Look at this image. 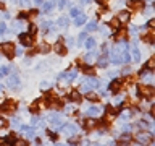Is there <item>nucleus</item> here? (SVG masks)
I'll use <instances>...</instances> for the list:
<instances>
[{"label":"nucleus","instance_id":"12","mask_svg":"<svg viewBox=\"0 0 155 146\" xmlns=\"http://www.w3.org/2000/svg\"><path fill=\"white\" fill-rule=\"evenodd\" d=\"M8 85L12 86V88H18L19 86V78H18V75H12L8 78Z\"/></svg>","mask_w":155,"mask_h":146},{"label":"nucleus","instance_id":"31","mask_svg":"<svg viewBox=\"0 0 155 146\" xmlns=\"http://www.w3.org/2000/svg\"><path fill=\"white\" fill-rule=\"evenodd\" d=\"M82 71H84L86 75H94V68H92V67H84V68H82Z\"/></svg>","mask_w":155,"mask_h":146},{"label":"nucleus","instance_id":"26","mask_svg":"<svg viewBox=\"0 0 155 146\" xmlns=\"http://www.w3.org/2000/svg\"><path fill=\"white\" fill-rule=\"evenodd\" d=\"M58 26H61V28H66V26H68V18L61 16L60 19H58Z\"/></svg>","mask_w":155,"mask_h":146},{"label":"nucleus","instance_id":"44","mask_svg":"<svg viewBox=\"0 0 155 146\" xmlns=\"http://www.w3.org/2000/svg\"><path fill=\"white\" fill-rule=\"evenodd\" d=\"M87 91H91V88L87 86V85H84V86H81V92H87Z\"/></svg>","mask_w":155,"mask_h":146},{"label":"nucleus","instance_id":"28","mask_svg":"<svg viewBox=\"0 0 155 146\" xmlns=\"http://www.w3.org/2000/svg\"><path fill=\"white\" fill-rule=\"evenodd\" d=\"M95 57H97V52H95V50H92L91 54H87V55H86V62H92Z\"/></svg>","mask_w":155,"mask_h":146},{"label":"nucleus","instance_id":"41","mask_svg":"<svg viewBox=\"0 0 155 146\" xmlns=\"http://www.w3.org/2000/svg\"><path fill=\"white\" fill-rule=\"evenodd\" d=\"M5 127H7V120L0 117V128H5Z\"/></svg>","mask_w":155,"mask_h":146},{"label":"nucleus","instance_id":"27","mask_svg":"<svg viewBox=\"0 0 155 146\" xmlns=\"http://www.w3.org/2000/svg\"><path fill=\"white\" fill-rule=\"evenodd\" d=\"M86 29H87V31H95V29H97V23H95V21H91V23H87Z\"/></svg>","mask_w":155,"mask_h":146},{"label":"nucleus","instance_id":"46","mask_svg":"<svg viewBox=\"0 0 155 146\" xmlns=\"http://www.w3.org/2000/svg\"><path fill=\"white\" fill-rule=\"evenodd\" d=\"M120 140H121V141H131V138H129V135H123V136H121Z\"/></svg>","mask_w":155,"mask_h":146},{"label":"nucleus","instance_id":"48","mask_svg":"<svg viewBox=\"0 0 155 146\" xmlns=\"http://www.w3.org/2000/svg\"><path fill=\"white\" fill-rule=\"evenodd\" d=\"M58 5H60V8H63L66 5V0H58Z\"/></svg>","mask_w":155,"mask_h":146},{"label":"nucleus","instance_id":"13","mask_svg":"<svg viewBox=\"0 0 155 146\" xmlns=\"http://www.w3.org/2000/svg\"><path fill=\"white\" fill-rule=\"evenodd\" d=\"M86 97H87L89 101H92V102H99V101H100V96L97 94V92H94V91H87Z\"/></svg>","mask_w":155,"mask_h":146},{"label":"nucleus","instance_id":"1","mask_svg":"<svg viewBox=\"0 0 155 146\" xmlns=\"http://www.w3.org/2000/svg\"><path fill=\"white\" fill-rule=\"evenodd\" d=\"M137 141L142 146H147V144H150L152 143V133H150V131H139L137 133Z\"/></svg>","mask_w":155,"mask_h":146},{"label":"nucleus","instance_id":"23","mask_svg":"<svg viewBox=\"0 0 155 146\" xmlns=\"http://www.w3.org/2000/svg\"><path fill=\"white\" fill-rule=\"evenodd\" d=\"M71 101H74V102H81V94H79V91H71Z\"/></svg>","mask_w":155,"mask_h":146},{"label":"nucleus","instance_id":"25","mask_svg":"<svg viewBox=\"0 0 155 146\" xmlns=\"http://www.w3.org/2000/svg\"><path fill=\"white\" fill-rule=\"evenodd\" d=\"M137 127H139V128H142V130H150V125L145 120H140L139 123H137Z\"/></svg>","mask_w":155,"mask_h":146},{"label":"nucleus","instance_id":"4","mask_svg":"<svg viewBox=\"0 0 155 146\" xmlns=\"http://www.w3.org/2000/svg\"><path fill=\"white\" fill-rule=\"evenodd\" d=\"M139 91H140V94H142L144 97H152L153 96V88L150 85H140Z\"/></svg>","mask_w":155,"mask_h":146},{"label":"nucleus","instance_id":"5","mask_svg":"<svg viewBox=\"0 0 155 146\" xmlns=\"http://www.w3.org/2000/svg\"><path fill=\"white\" fill-rule=\"evenodd\" d=\"M128 7L131 10H134V12H139V10L144 8V0H129Z\"/></svg>","mask_w":155,"mask_h":146},{"label":"nucleus","instance_id":"3","mask_svg":"<svg viewBox=\"0 0 155 146\" xmlns=\"http://www.w3.org/2000/svg\"><path fill=\"white\" fill-rule=\"evenodd\" d=\"M15 109H16V102L12 101V99L5 101L3 104L0 106V110H2V112H13Z\"/></svg>","mask_w":155,"mask_h":146},{"label":"nucleus","instance_id":"58","mask_svg":"<svg viewBox=\"0 0 155 146\" xmlns=\"http://www.w3.org/2000/svg\"><path fill=\"white\" fill-rule=\"evenodd\" d=\"M57 146H65V144H57Z\"/></svg>","mask_w":155,"mask_h":146},{"label":"nucleus","instance_id":"24","mask_svg":"<svg viewBox=\"0 0 155 146\" xmlns=\"http://www.w3.org/2000/svg\"><path fill=\"white\" fill-rule=\"evenodd\" d=\"M86 47H87V49H94V47H95V39H94V37L86 39Z\"/></svg>","mask_w":155,"mask_h":146},{"label":"nucleus","instance_id":"55","mask_svg":"<svg viewBox=\"0 0 155 146\" xmlns=\"http://www.w3.org/2000/svg\"><path fill=\"white\" fill-rule=\"evenodd\" d=\"M81 2H82V3H89L91 0H81Z\"/></svg>","mask_w":155,"mask_h":146},{"label":"nucleus","instance_id":"21","mask_svg":"<svg viewBox=\"0 0 155 146\" xmlns=\"http://www.w3.org/2000/svg\"><path fill=\"white\" fill-rule=\"evenodd\" d=\"M87 86L89 88H99L100 83H99V80H95V78H87Z\"/></svg>","mask_w":155,"mask_h":146},{"label":"nucleus","instance_id":"59","mask_svg":"<svg viewBox=\"0 0 155 146\" xmlns=\"http://www.w3.org/2000/svg\"><path fill=\"white\" fill-rule=\"evenodd\" d=\"M94 146H100V144H94Z\"/></svg>","mask_w":155,"mask_h":146},{"label":"nucleus","instance_id":"54","mask_svg":"<svg viewBox=\"0 0 155 146\" xmlns=\"http://www.w3.org/2000/svg\"><path fill=\"white\" fill-rule=\"evenodd\" d=\"M32 2L36 3V5H42V3H44V0H32Z\"/></svg>","mask_w":155,"mask_h":146},{"label":"nucleus","instance_id":"45","mask_svg":"<svg viewBox=\"0 0 155 146\" xmlns=\"http://www.w3.org/2000/svg\"><path fill=\"white\" fill-rule=\"evenodd\" d=\"M113 106H115V107H116V106H121V97H120V96L115 97V104H113Z\"/></svg>","mask_w":155,"mask_h":146},{"label":"nucleus","instance_id":"19","mask_svg":"<svg viewBox=\"0 0 155 146\" xmlns=\"http://www.w3.org/2000/svg\"><path fill=\"white\" fill-rule=\"evenodd\" d=\"M39 52H42V54H48L52 50V47L48 46V44H39V49H37Z\"/></svg>","mask_w":155,"mask_h":146},{"label":"nucleus","instance_id":"30","mask_svg":"<svg viewBox=\"0 0 155 146\" xmlns=\"http://www.w3.org/2000/svg\"><path fill=\"white\" fill-rule=\"evenodd\" d=\"M107 114H108V117H115L116 114H118V110L113 109V107H108V109H107Z\"/></svg>","mask_w":155,"mask_h":146},{"label":"nucleus","instance_id":"36","mask_svg":"<svg viewBox=\"0 0 155 146\" xmlns=\"http://www.w3.org/2000/svg\"><path fill=\"white\" fill-rule=\"evenodd\" d=\"M144 41H145V42H153V36H152V34H145V36H144Z\"/></svg>","mask_w":155,"mask_h":146},{"label":"nucleus","instance_id":"29","mask_svg":"<svg viewBox=\"0 0 155 146\" xmlns=\"http://www.w3.org/2000/svg\"><path fill=\"white\" fill-rule=\"evenodd\" d=\"M153 67H155V60H153V58H150V60L145 63V70H152Z\"/></svg>","mask_w":155,"mask_h":146},{"label":"nucleus","instance_id":"16","mask_svg":"<svg viewBox=\"0 0 155 146\" xmlns=\"http://www.w3.org/2000/svg\"><path fill=\"white\" fill-rule=\"evenodd\" d=\"M48 120H50V123H53V125H61V117L58 114H52Z\"/></svg>","mask_w":155,"mask_h":146},{"label":"nucleus","instance_id":"2","mask_svg":"<svg viewBox=\"0 0 155 146\" xmlns=\"http://www.w3.org/2000/svg\"><path fill=\"white\" fill-rule=\"evenodd\" d=\"M0 49H2V52H3L7 57H13V54H15L13 42H3L2 46H0Z\"/></svg>","mask_w":155,"mask_h":146},{"label":"nucleus","instance_id":"8","mask_svg":"<svg viewBox=\"0 0 155 146\" xmlns=\"http://www.w3.org/2000/svg\"><path fill=\"white\" fill-rule=\"evenodd\" d=\"M19 41H21V44H23V46H26V47H31L32 46V37L29 36V34L21 33V34H19Z\"/></svg>","mask_w":155,"mask_h":146},{"label":"nucleus","instance_id":"47","mask_svg":"<svg viewBox=\"0 0 155 146\" xmlns=\"http://www.w3.org/2000/svg\"><path fill=\"white\" fill-rule=\"evenodd\" d=\"M100 33H102V34H105V36H107V34H108V29H107V26L100 28Z\"/></svg>","mask_w":155,"mask_h":146},{"label":"nucleus","instance_id":"50","mask_svg":"<svg viewBox=\"0 0 155 146\" xmlns=\"http://www.w3.org/2000/svg\"><path fill=\"white\" fill-rule=\"evenodd\" d=\"M153 24H155V21H153V19H150V21L147 23V28H153Z\"/></svg>","mask_w":155,"mask_h":146},{"label":"nucleus","instance_id":"34","mask_svg":"<svg viewBox=\"0 0 155 146\" xmlns=\"http://www.w3.org/2000/svg\"><path fill=\"white\" fill-rule=\"evenodd\" d=\"M70 15H71V16H78V15H81V12H79V8L73 7V8H71V12H70Z\"/></svg>","mask_w":155,"mask_h":146},{"label":"nucleus","instance_id":"32","mask_svg":"<svg viewBox=\"0 0 155 146\" xmlns=\"http://www.w3.org/2000/svg\"><path fill=\"white\" fill-rule=\"evenodd\" d=\"M13 146H28V143H26V140H16L13 143Z\"/></svg>","mask_w":155,"mask_h":146},{"label":"nucleus","instance_id":"20","mask_svg":"<svg viewBox=\"0 0 155 146\" xmlns=\"http://www.w3.org/2000/svg\"><path fill=\"white\" fill-rule=\"evenodd\" d=\"M21 131L26 136H34V130L31 128V127H26V125H21Z\"/></svg>","mask_w":155,"mask_h":146},{"label":"nucleus","instance_id":"10","mask_svg":"<svg viewBox=\"0 0 155 146\" xmlns=\"http://www.w3.org/2000/svg\"><path fill=\"white\" fill-rule=\"evenodd\" d=\"M121 81L120 80H115V81H111V85H110V91L113 92V94H116V92H118L120 89H121Z\"/></svg>","mask_w":155,"mask_h":146},{"label":"nucleus","instance_id":"22","mask_svg":"<svg viewBox=\"0 0 155 146\" xmlns=\"http://www.w3.org/2000/svg\"><path fill=\"white\" fill-rule=\"evenodd\" d=\"M53 5H55V2L53 0H48V2H45V3H42V7H44V12H50V10L53 8Z\"/></svg>","mask_w":155,"mask_h":146},{"label":"nucleus","instance_id":"40","mask_svg":"<svg viewBox=\"0 0 155 146\" xmlns=\"http://www.w3.org/2000/svg\"><path fill=\"white\" fill-rule=\"evenodd\" d=\"M99 67H102V68L107 67V58H100V60H99Z\"/></svg>","mask_w":155,"mask_h":146},{"label":"nucleus","instance_id":"57","mask_svg":"<svg viewBox=\"0 0 155 146\" xmlns=\"http://www.w3.org/2000/svg\"><path fill=\"white\" fill-rule=\"evenodd\" d=\"M0 92H2V85H0Z\"/></svg>","mask_w":155,"mask_h":146},{"label":"nucleus","instance_id":"53","mask_svg":"<svg viewBox=\"0 0 155 146\" xmlns=\"http://www.w3.org/2000/svg\"><path fill=\"white\" fill-rule=\"evenodd\" d=\"M129 146H142V144H140L139 141H134V143H129Z\"/></svg>","mask_w":155,"mask_h":146},{"label":"nucleus","instance_id":"14","mask_svg":"<svg viewBox=\"0 0 155 146\" xmlns=\"http://www.w3.org/2000/svg\"><path fill=\"white\" fill-rule=\"evenodd\" d=\"M86 21H87L86 15H78V16H74V24L76 26H82Z\"/></svg>","mask_w":155,"mask_h":146},{"label":"nucleus","instance_id":"49","mask_svg":"<svg viewBox=\"0 0 155 146\" xmlns=\"http://www.w3.org/2000/svg\"><path fill=\"white\" fill-rule=\"evenodd\" d=\"M84 39H86V33H81V34H79V42H82Z\"/></svg>","mask_w":155,"mask_h":146},{"label":"nucleus","instance_id":"37","mask_svg":"<svg viewBox=\"0 0 155 146\" xmlns=\"http://www.w3.org/2000/svg\"><path fill=\"white\" fill-rule=\"evenodd\" d=\"M37 31V28H36V24H29V36H31V34H34Z\"/></svg>","mask_w":155,"mask_h":146},{"label":"nucleus","instance_id":"42","mask_svg":"<svg viewBox=\"0 0 155 146\" xmlns=\"http://www.w3.org/2000/svg\"><path fill=\"white\" fill-rule=\"evenodd\" d=\"M19 5L21 7H29V0H19Z\"/></svg>","mask_w":155,"mask_h":146},{"label":"nucleus","instance_id":"17","mask_svg":"<svg viewBox=\"0 0 155 146\" xmlns=\"http://www.w3.org/2000/svg\"><path fill=\"white\" fill-rule=\"evenodd\" d=\"M84 125H86V128H87V130H94L95 127H97V122L94 120V117H92V119H87V120H86V123H84Z\"/></svg>","mask_w":155,"mask_h":146},{"label":"nucleus","instance_id":"35","mask_svg":"<svg viewBox=\"0 0 155 146\" xmlns=\"http://www.w3.org/2000/svg\"><path fill=\"white\" fill-rule=\"evenodd\" d=\"M129 115H131V110H123V112H121V119H123V120H126Z\"/></svg>","mask_w":155,"mask_h":146},{"label":"nucleus","instance_id":"11","mask_svg":"<svg viewBox=\"0 0 155 146\" xmlns=\"http://www.w3.org/2000/svg\"><path fill=\"white\" fill-rule=\"evenodd\" d=\"M53 50H55L57 54H60V55H65V54H66V47L63 46V42H57L55 46H53Z\"/></svg>","mask_w":155,"mask_h":146},{"label":"nucleus","instance_id":"15","mask_svg":"<svg viewBox=\"0 0 155 146\" xmlns=\"http://www.w3.org/2000/svg\"><path fill=\"white\" fill-rule=\"evenodd\" d=\"M116 19H118L120 23L129 21V13H128V12H120V13H118V18H116Z\"/></svg>","mask_w":155,"mask_h":146},{"label":"nucleus","instance_id":"38","mask_svg":"<svg viewBox=\"0 0 155 146\" xmlns=\"http://www.w3.org/2000/svg\"><path fill=\"white\" fill-rule=\"evenodd\" d=\"M8 71H10L8 67H2V68H0V75H7Z\"/></svg>","mask_w":155,"mask_h":146},{"label":"nucleus","instance_id":"33","mask_svg":"<svg viewBox=\"0 0 155 146\" xmlns=\"http://www.w3.org/2000/svg\"><path fill=\"white\" fill-rule=\"evenodd\" d=\"M110 26H111V28H116V29H118V28H120V21H118L116 18H113V19L110 21Z\"/></svg>","mask_w":155,"mask_h":146},{"label":"nucleus","instance_id":"43","mask_svg":"<svg viewBox=\"0 0 155 146\" xmlns=\"http://www.w3.org/2000/svg\"><path fill=\"white\" fill-rule=\"evenodd\" d=\"M5 31H7V26H5V24L2 23V24H0V36H2V34H3Z\"/></svg>","mask_w":155,"mask_h":146},{"label":"nucleus","instance_id":"39","mask_svg":"<svg viewBox=\"0 0 155 146\" xmlns=\"http://www.w3.org/2000/svg\"><path fill=\"white\" fill-rule=\"evenodd\" d=\"M129 143H131V141H118V143H116V146H129Z\"/></svg>","mask_w":155,"mask_h":146},{"label":"nucleus","instance_id":"51","mask_svg":"<svg viewBox=\"0 0 155 146\" xmlns=\"http://www.w3.org/2000/svg\"><path fill=\"white\" fill-rule=\"evenodd\" d=\"M97 2H99L100 5H107V3H108V2H110V0H97Z\"/></svg>","mask_w":155,"mask_h":146},{"label":"nucleus","instance_id":"6","mask_svg":"<svg viewBox=\"0 0 155 146\" xmlns=\"http://www.w3.org/2000/svg\"><path fill=\"white\" fill-rule=\"evenodd\" d=\"M61 131H63V135H65V136H73V135L78 131V128H76L73 123H68V125H65V127L61 128Z\"/></svg>","mask_w":155,"mask_h":146},{"label":"nucleus","instance_id":"7","mask_svg":"<svg viewBox=\"0 0 155 146\" xmlns=\"http://www.w3.org/2000/svg\"><path fill=\"white\" fill-rule=\"evenodd\" d=\"M126 37H128V31H126V29L118 28V31L115 33V41H118V42H124V41H126Z\"/></svg>","mask_w":155,"mask_h":146},{"label":"nucleus","instance_id":"56","mask_svg":"<svg viewBox=\"0 0 155 146\" xmlns=\"http://www.w3.org/2000/svg\"><path fill=\"white\" fill-rule=\"evenodd\" d=\"M2 58H3V55H2V54H0V62H2Z\"/></svg>","mask_w":155,"mask_h":146},{"label":"nucleus","instance_id":"18","mask_svg":"<svg viewBox=\"0 0 155 146\" xmlns=\"http://www.w3.org/2000/svg\"><path fill=\"white\" fill-rule=\"evenodd\" d=\"M99 114H100L99 107H89V109H87V115H89V117H97Z\"/></svg>","mask_w":155,"mask_h":146},{"label":"nucleus","instance_id":"52","mask_svg":"<svg viewBox=\"0 0 155 146\" xmlns=\"http://www.w3.org/2000/svg\"><path fill=\"white\" fill-rule=\"evenodd\" d=\"M24 18H28V13H21V15H19V19H24Z\"/></svg>","mask_w":155,"mask_h":146},{"label":"nucleus","instance_id":"9","mask_svg":"<svg viewBox=\"0 0 155 146\" xmlns=\"http://www.w3.org/2000/svg\"><path fill=\"white\" fill-rule=\"evenodd\" d=\"M131 57H133V60L134 62H139L140 60V52H139V49H137V46H136V42L133 44V47H131Z\"/></svg>","mask_w":155,"mask_h":146}]
</instances>
